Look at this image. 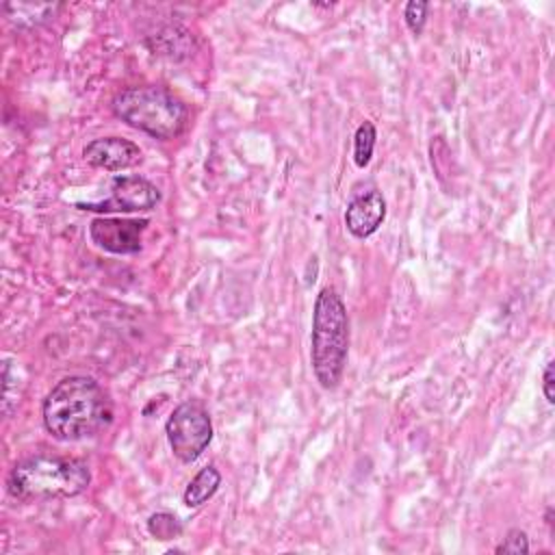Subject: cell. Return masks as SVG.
I'll list each match as a JSON object with an SVG mask.
<instances>
[{
    "instance_id": "1",
    "label": "cell",
    "mask_w": 555,
    "mask_h": 555,
    "mask_svg": "<svg viewBox=\"0 0 555 555\" xmlns=\"http://www.w3.org/2000/svg\"><path fill=\"white\" fill-rule=\"evenodd\" d=\"M41 418L52 438L76 442L93 438L111 425L113 403L93 377L69 375L46 395Z\"/></svg>"
},
{
    "instance_id": "2",
    "label": "cell",
    "mask_w": 555,
    "mask_h": 555,
    "mask_svg": "<svg viewBox=\"0 0 555 555\" xmlns=\"http://www.w3.org/2000/svg\"><path fill=\"white\" fill-rule=\"evenodd\" d=\"M91 483L87 462L78 457L35 453L11 468L7 490L20 501L69 499L82 494Z\"/></svg>"
},
{
    "instance_id": "3",
    "label": "cell",
    "mask_w": 555,
    "mask_h": 555,
    "mask_svg": "<svg viewBox=\"0 0 555 555\" xmlns=\"http://www.w3.org/2000/svg\"><path fill=\"white\" fill-rule=\"evenodd\" d=\"M349 353V317L340 295L325 286L319 291L312 310L310 362L323 390H334L343 382Z\"/></svg>"
},
{
    "instance_id": "4",
    "label": "cell",
    "mask_w": 555,
    "mask_h": 555,
    "mask_svg": "<svg viewBox=\"0 0 555 555\" xmlns=\"http://www.w3.org/2000/svg\"><path fill=\"white\" fill-rule=\"evenodd\" d=\"M113 113L134 130L169 141L184 132L186 104L160 85L126 87L113 98Z\"/></svg>"
},
{
    "instance_id": "5",
    "label": "cell",
    "mask_w": 555,
    "mask_h": 555,
    "mask_svg": "<svg viewBox=\"0 0 555 555\" xmlns=\"http://www.w3.org/2000/svg\"><path fill=\"white\" fill-rule=\"evenodd\" d=\"M165 434L173 455L191 464L195 462L212 440V421L206 408L197 401H184L173 408L165 423Z\"/></svg>"
},
{
    "instance_id": "6",
    "label": "cell",
    "mask_w": 555,
    "mask_h": 555,
    "mask_svg": "<svg viewBox=\"0 0 555 555\" xmlns=\"http://www.w3.org/2000/svg\"><path fill=\"white\" fill-rule=\"evenodd\" d=\"M108 191L111 195L106 199L76 206L91 212H139L152 210L160 202L158 186L141 176H115Z\"/></svg>"
},
{
    "instance_id": "7",
    "label": "cell",
    "mask_w": 555,
    "mask_h": 555,
    "mask_svg": "<svg viewBox=\"0 0 555 555\" xmlns=\"http://www.w3.org/2000/svg\"><path fill=\"white\" fill-rule=\"evenodd\" d=\"M147 228V219H117L98 217L89 225L91 241L111 254H137L141 249V234Z\"/></svg>"
},
{
    "instance_id": "8",
    "label": "cell",
    "mask_w": 555,
    "mask_h": 555,
    "mask_svg": "<svg viewBox=\"0 0 555 555\" xmlns=\"http://www.w3.org/2000/svg\"><path fill=\"white\" fill-rule=\"evenodd\" d=\"M82 156L91 167L106 169V171L130 169V167L139 165L141 158H143L141 147L137 143L128 141V139H121V137L93 139L91 143L85 145Z\"/></svg>"
},
{
    "instance_id": "9",
    "label": "cell",
    "mask_w": 555,
    "mask_h": 555,
    "mask_svg": "<svg viewBox=\"0 0 555 555\" xmlns=\"http://www.w3.org/2000/svg\"><path fill=\"white\" fill-rule=\"evenodd\" d=\"M386 219V199L379 191L371 189L349 199L345 210V225L353 238H369L379 230Z\"/></svg>"
},
{
    "instance_id": "10",
    "label": "cell",
    "mask_w": 555,
    "mask_h": 555,
    "mask_svg": "<svg viewBox=\"0 0 555 555\" xmlns=\"http://www.w3.org/2000/svg\"><path fill=\"white\" fill-rule=\"evenodd\" d=\"M219 486H221V473L212 464H208V466L199 468L197 475L189 481V486L182 494V501L186 507H199L208 499L215 496Z\"/></svg>"
},
{
    "instance_id": "11",
    "label": "cell",
    "mask_w": 555,
    "mask_h": 555,
    "mask_svg": "<svg viewBox=\"0 0 555 555\" xmlns=\"http://www.w3.org/2000/svg\"><path fill=\"white\" fill-rule=\"evenodd\" d=\"M56 7L52 4H17V2H7L4 11L9 13V20L15 22L17 26H37L46 22Z\"/></svg>"
},
{
    "instance_id": "12",
    "label": "cell",
    "mask_w": 555,
    "mask_h": 555,
    "mask_svg": "<svg viewBox=\"0 0 555 555\" xmlns=\"http://www.w3.org/2000/svg\"><path fill=\"white\" fill-rule=\"evenodd\" d=\"M375 139H377V130H375L373 121H362L356 128V134H353V163H356V167L364 169L371 163L373 150H375Z\"/></svg>"
},
{
    "instance_id": "13",
    "label": "cell",
    "mask_w": 555,
    "mask_h": 555,
    "mask_svg": "<svg viewBox=\"0 0 555 555\" xmlns=\"http://www.w3.org/2000/svg\"><path fill=\"white\" fill-rule=\"evenodd\" d=\"M147 531L156 540H173L182 533V522L169 512H156L147 518Z\"/></svg>"
},
{
    "instance_id": "14",
    "label": "cell",
    "mask_w": 555,
    "mask_h": 555,
    "mask_svg": "<svg viewBox=\"0 0 555 555\" xmlns=\"http://www.w3.org/2000/svg\"><path fill=\"white\" fill-rule=\"evenodd\" d=\"M427 9L429 4L425 0H410L405 4V11H403V20H405V26L410 28L412 35H421L423 28H425V22H427Z\"/></svg>"
},
{
    "instance_id": "15",
    "label": "cell",
    "mask_w": 555,
    "mask_h": 555,
    "mask_svg": "<svg viewBox=\"0 0 555 555\" xmlns=\"http://www.w3.org/2000/svg\"><path fill=\"white\" fill-rule=\"evenodd\" d=\"M496 555L501 553H514V555H525L529 553V538L522 529H509L507 535L501 540V544L494 548Z\"/></svg>"
},
{
    "instance_id": "16",
    "label": "cell",
    "mask_w": 555,
    "mask_h": 555,
    "mask_svg": "<svg viewBox=\"0 0 555 555\" xmlns=\"http://www.w3.org/2000/svg\"><path fill=\"white\" fill-rule=\"evenodd\" d=\"M553 360H548L544 364V373H542V392H544V399L553 405L555 403V392H553V384H555V375H553Z\"/></svg>"
},
{
    "instance_id": "17",
    "label": "cell",
    "mask_w": 555,
    "mask_h": 555,
    "mask_svg": "<svg viewBox=\"0 0 555 555\" xmlns=\"http://www.w3.org/2000/svg\"><path fill=\"white\" fill-rule=\"evenodd\" d=\"M544 520H546V525H548V529H551V533H553V505H548V507H546Z\"/></svg>"
}]
</instances>
